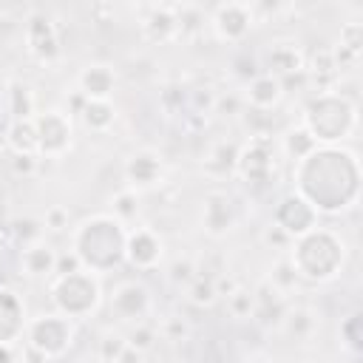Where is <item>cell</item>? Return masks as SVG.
Here are the masks:
<instances>
[{
  "label": "cell",
  "instance_id": "obj_47",
  "mask_svg": "<svg viewBox=\"0 0 363 363\" xmlns=\"http://www.w3.org/2000/svg\"><path fill=\"white\" fill-rule=\"evenodd\" d=\"M116 363H142V352H136L133 346H125L122 354L116 357Z\"/></svg>",
  "mask_w": 363,
  "mask_h": 363
},
{
  "label": "cell",
  "instance_id": "obj_49",
  "mask_svg": "<svg viewBox=\"0 0 363 363\" xmlns=\"http://www.w3.org/2000/svg\"><path fill=\"white\" fill-rule=\"evenodd\" d=\"M0 363H14V349L9 343H0Z\"/></svg>",
  "mask_w": 363,
  "mask_h": 363
},
{
  "label": "cell",
  "instance_id": "obj_32",
  "mask_svg": "<svg viewBox=\"0 0 363 363\" xmlns=\"http://www.w3.org/2000/svg\"><path fill=\"white\" fill-rule=\"evenodd\" d=\"M227 309H230L235 318H250V315H252V292L238 286V289L227 298Z\"/></svg>",
  "mask_w": 363,
  "mask_h": 363
},
{
  "label": "cell",
  "instance_id": "obj_42",
  "mask_svg": "<svg viewBox=\"0 0 363 363\" xmlns=\"http://www.w3.org/2000/svg\"><path fill=\"white\" fill-rule=\"evenodd\" d=\"M289 241H292V235H286L278 224H272V227H267L264 230V244H269V247H289Z\"/></svg>",
  "mask_w": 363,
  "mask_h": 363
},
{
  "label": "cell",
  "instance_id": "obj_3",
  "mask_svg": "<svg viewBox=\"0 0 363 363\" xmlns=\"http://www.w3.org/2000/svg\"><path fill=\"white\" fill-rule=\"evenodd\" d=\"M315 142L318 139H343L354 128V105L343 102L340 96L320 94L309 108H306V125H303Z\"/></svg>",
  "mask_w": 363,
  "mask_h": 363
},
{
  "label": "cell",
  "instance_id": "obj_14",
  "mask_svg": "<svg viewBox=\"0 0 363 363\" xmlns=\"http://www.w3.org/2000/svg\"><path fill=\"white\" fill-rule=\"evenodd\" d=\"M201 218H204V230H207L210 235H224V233L233 227V218H235L230 196H227V193H210V196L204 199V213H201Z\"/></svg>",
  "mask_w": 363,
  "mask_h": 363
},
{
  "label": "cell",
  "instance_id": "obj_41",
  "mask_svg": "<svg viewBox=\"0 0 363 363\" xmlns=\"http://www.w3.org/2000/svg\"><path fill=\"white\" fill-rule=\"evenodd\" d=\"M213 108L221 113V116H235V113H241V99L238 96H218L216 102H213Z\"/></svg>",
  "mask_w": 363,
  "mask_h": 363
},
{
  "label": "cell",
  "instance_id": "obj_6",
  "mask_svg": "<svg viewBox=\"0 0 363 363\" xmlns=\"http://www.w3.org/2000/svg\"><path fill=\"white\" fill-rule=\"evenodd\" d=\"M71 323L62 315H43L28 326V346L43 352L45 357H57L71 346Z\"/></svg>",
  "mask_w": 363,
  "mask_h": 363
},
{
  "label": "cell",
  "instance_id": "obj_18",
  "mask_svg": "<svg viewBox=\"0 0 363 363\" xmlns=\"http://www.w3.org/2000/svg\"><path fill=\"white\" fill-rule=\"evenodd\" d=\"M125 176L133 187H150L162 179V162H159V156H153L147 150L136 153V156H130V162L125 167Z\"/></svg>",
  "mask_w": 363,
  "mask_h": 363
},
{
  "label": "cell",
  "instance_id": "obj_26",
  "mask_svg": "<svg viewBox=\"0 0 363 363\" xmlns=\"http://www.w3.org/2000/svg\"><path fill=\"white\" fill-rule=\"evenodd\" d=\"M281 323L286 326V332H289L292 337H306V335L312 332V326H315L309 309H286V315H284Z\"/></svg>",
  "mask_w": 363,
  "mask_h": 363
},
{
  "label": "cell",
  "instance_id": "obj_24",
  "mask_svg": "<svg viewBox=\"0 0 363 363\" xmlns=\"http://www.w3.org/2000/svg\"><path fill=\"white\" fill-rule=\"evenodd\" d=\"M284 150L292 156V159H306L312 150H318V142L315 136L306 130V128H292L286 136H284Z\"/></svg>",
  "mask_w": 363,
  "mask_h": 363
},
{
  "label": "cell",
  "instance_id": "obj_13",
  "mask_svg": "<svg viewBox=\"0 0 363 363\" xmlns=\"http://www.w3.org/2000/svg\"><path fill=\"white\" fill-rule=\"evenodd\" d=\"M125 255L136 269H153L162 258V241L150 230H136L125 241Z\"/></svg>",
  "mask_w": 363,
  "mask_h": 363
},
{
  "label": "cell",
  "instance_id": "obj_40",
  "mask_svg": "<svg viewBox=\"0 0 363 363\" xmlns=\"http://www.w3.org/2000/svg\"><path fill=\"white\" fill-rule=\"evenodd\" d=\"M48 230H65L68 227V210L65 207H51L45 210V221H43Z\"/></svg>",
  "mask_w": 363,
  "mask_h": 363
},
{
  "label": "cell",
  "instance_id": "obj_5",
  "mask_svg": "<svg viewBox=\"0 0 363 363\" xmlns=\"http://www.w3.org/2000/svg\"><path fill=\"white\" fill-rule=\"evenodd\" d=\"M235 167L250 184H269L275 176V156H272V133H258L250 139L244 150H238Z\"/></svg>",
  "mask_w": 363,
  "mask_h": 363
},
{
  "label": "cell",
  "instance_id": "obj_23",
  "mask_svg": "<svg viewBox=\"0 0 363 363\" xmlns=\"http://www.w3.org/2000/svg\"><path fill=\"white\" fill-rule=\"evenodd\" d=\"M9 111H11V122L14 119H31V113H34L31 88L26 82H20V79L9 82Z\"/></svg>",
  "mask_w": 363,
  "mask_h": 363
},
{
  "label": "cell",
  "instance_id": "obj_2",
  "mask_svg": "<svg viewBox=\"0 0 363 363\" xmlns=\"http://www.w3.org/2000/svg\"><path fill=\"white\" fill-rule=\"evenodd\" d=\"M289 261L298 275L323 281V278L335 275V269L340 264V241L326 230H309L306 235H301Z\"/></svg>",
  "mask_w": 363,
  "mask_h": 363
},
{
  "label": "cell",
  "instance_id": "obj_8",
  "mask_svg": "<svg viewBox=\"0 0 363 363\" xmlns=\"http://www.w3.org/2000/svg\"><path fill=\"white\" fill-rule=\"evenodd\" d=\"M275 224L286 233V235H306L315 224V210L303 196H286L275 213Z\"/></svg>",
  "mask_w": 363,
  "mask_h": 363
},
{
  "label": "cell",
  "instance_id": "obj_22",
  "mask_svg": "<svg viewBox=\"0 0 363 363\" xmlns=\"http://www.w3.org/2000/svg\"><path fill=\"white\" fill-rule=\"evenodd\" d=\"M79 119L85 122V128H88V130L102 133V130H108V128L113 125L116 111H113V105H111V102L88 99V102H85V108H82V113H79Z\"/></svg>",
  "mask_w": 363,
  "mask_h": 363
},
{
  "label": "cell",
  "instance_id": "obj_39",
  "mask_svg": "<svg viewBox=\"0 0 363 363\" xmlns=\"http://www.w3.org/2000/svg\"><path fill=\"white\" fill-rule=\"evenodd\" d=\"M306 82H309V74H306V68L303 71H295V74H286V77H281L278 79V85H281V94H295V91H301V88H306Z\"/></svg>",
  "mask_w": 363,
  "mask_h": 363
},
{
  "label": "cell",
  "instance_id": "obj_44",
  "mask_svg": "<svg viewBox=\"0 0 363 363\" xmlns=\"http://www.w3.org/2000/svg\"><path fill=\"white\" fill-rule=\"evenodd\" d=\"M235 74H238L241 79H255V77H258V71H255V60H252V57H241V60H235Z\"/></svg>",
  "mask_w": 363,
  "mask_h": 363
},
{
  "label": "cell",
  "instance_id": "obj_1",
  "mask_svg": "<svg viewBox=\"0 0 363 363\" xmlns=\"http://www.w3.org/2000/svg\"><path fill=\"white\" fill-rule=\"evenodd\" d=\"M74 252L79 255L82 267L91 269H111L125 255V233L116 218L96 216L85 221L74 238Z\"/></svg>",
  "mask_w": 363,
  "mask_h": 363
},
{
  "label": "cell",
  "instance_id": "obj_4",
  "mask_svg": "<svg viewBox=\"0 0 363 363\" xmlns=\"http://www.w3.org/2000/svg\"><path fill=\"white\" fill-rule=\"evenodd\" d=\"M51 292H54V303L68 318L88 315L96 306V301H99V286H96V281L88 272H74V275L57 278Z\"/></svg>",
  "mask_w": 363,
  "mask_h": 363
},
{
  "label": "cell",
  "instance_id": "obj_9",
  "mask_svg": "<svg viewBox=\"0 0 363 363\" xmlns=\"http://www.w3.org/2000/svg\"><path fill=\"white\" fill-rule=\"evenodd\" d=\"M286 301H284V292H278L269 281H261L255 289H252V318L261 323V326H275L284 320L286 315Z\"/></svg>",
  "mask_w": 363,
  "mask_h": 363
},
{
  "label": "cell",
  "instance_id": "obj_50",
  "mask_svg": "<svg viewBox=\"0 0 363 363\" xmlns=\"http://www.w3.org/2000/svg\"><path fill=\"white\" fill-rule=\"evenodd\" d=\"M247 363H269V360H267V357H264V354H255V357H250V360H247Z\"/></svg>",
  "mask_w": 363,
  "mask_h": 363
},
{
  "label": "cell",
  "instance_id": "obj_28",
  "mask_svg": "<svg viewBox=\"0 0 363 363\" xmlns=\"http://www.w3.org/2000/svg\"><path fill=\"white\" fill-rule=\"evenodd\" d=\"M235 162H238V147H235L233 142H221V145H216V150L210 153V167H216V170H221V173L233 170Z\"/></svg>",
  "mask_w": 363,
  "mask_h": 363
},
{
  "label": "cell",
  "instance_id": "obj_38",
  "mask_svg": "<svg viewBox=\"0 0 363 363\" xmlns=\"http://www.w3.org/2000/svg\"><path fill=\"white\" fill-rule=\"evenodd\" d=\"M193 278H196V264L190 258L173 261V267H170V281L173 284H190Z\"/></svg>",
  "mask_w": 363,
  "mask_h": 363
},
{
  "label": "cell",
  "instance_id": "obj_31",
  "mask_svg": "<svg viewBox=\"0 0 363 363\" xmlns=\"http://www.w3.org/2000/svg\"><path fill=\"white\" fill-rule=\"evenodd\" d=\"M11 227H14V238H17V244L28 247V244L40 241V233H43L40 221H34V218H17V221H11Z\"/></svg>",
  "mask_w": 363,
  "mask_h": 363
},
{
  "label": "cell",
  "instance_id": "obj_43",
  "mask_svg": "<svg viewBox=\"0 0 363 363\" xmlns=\"http://www.w3.org/2000/svg\"><path fill=\"white\" fill-rule=\"evenodd\" d=\"M162 332H164V337H167V340H179V337H184L187 326H184V320H182V318H167V320L162 323Z\"/></svg>",
  "mask_w": 363,
  "mask_h": 363
},
{
  "label": "cell",
  "instance_id": "obj_48",
  "mask_svg": "<svg viewBox=\"0 0 363 363\" xmlns=\"http://www.w3.org/2000/svg\"><path fill=\"white\" fill-rule=\"evenodd\" d=\"M85 102H88V99H85V96H82V94L77 91V94L71 96V111H74V113L79 116V113H82V108H85Z\"/></svg>",
  "mask_w": 363,
  "mask_h": 363
},
{
  "label": "cell",
  "instance_id": "obj_20",
  "mask_svg": "<svg viewBox=\"0 0 363 363\" xmlns=\"http://www.w3.org/2000/svg\"><path fill=\"white\" fill-rule=\"evenodd\" d=\"M6 142L14 153H40V139H37L34 119H14L6 130Z\"/></svg>",
  "mask_w": 363,
  "mask_h": 363
},
{
  "label": "cell",
  "instance_id": "obj_11",
  "mask_svg": "<svg viewBox=\"0 0 363 363\" xmlns=\"http://www.w3.org/2000/svg\"><path fill=\"white\" fill-rule=\"evenodd\" d=\"M213 26L221 40H241L252 26V9L244 3H224L216 9Z\"/></svg>",
  "mask_w": 363,
  "mask_h": 363
},
{
  "label": "cell",
  "instance_id": "obj_7",
  "mask_svg": "<svg viewBox=\"0 0 363 363\" xmlns=\"http://www.w3.org/2000/svg\"><path fill=\"white\" fill-rule=\"evenodd\" d=\"M37 125V139H40V153L43 156H60L68 145H71V125L62 113L57 111H48L43 116L34 119Z\"/></svg>",
  "mask_w": 363,
  "mask_h": 363
},
{
  "label": "cell",
  "instance_id": "obj_30",
  "mask_svg": "<svg viewBox=\"0 0 363 363\" xmlns=\"http://www.w3.org/2000/svg\"><path fill=\"white\" fill-rule=\"evenodd\" d=\"M269 284H272L278 292H289V289L298 284V272H295V267H292L289 258L275 264V269H272V275H269Z\"/></svg>",
  "mask_w": 363,
  "mask_h": 363
},
{
  "label": "cell",
  "instance_id": "obj_45",
  "mask_svg": "<svg viewBox=\"0 0 363 363\" xmlns=\"http://www.w3.org/2000/svg\"><path fill=\"white\" fill-rule=\"evenodd\" d=\"M213 286H216V295H233L235 289H238V284L233 281V278H227V275H218V278H213Z\"/></svg>",
  "mask_w": 363,
  "mask_h": 363
},
{
  "label": "cell",
  "instance_id": "obj_17",
  "mask_svg": "<svg viewBox=\"0 0 363 363\" xmlns=\"http://www.w3.org/2000/svg\"><path fill=\"white\" fill-rule=\"evenodd\" d=\"M267 68H269V77H275V79L295 74V71H303V54L292 43H278L267 54Z\"/></svg>",
  "mask_w": 363,
  "mask_h": 363
},
{
  "label": "cell",
  "instance_id": "obj_46",
  "mask_svg": "<svg viewBox=\"0 0 363 363\" xmlns=\"http://www.w3.org/2000/svg\"><path fill=\"white\" fill-rule=\"evenodd\" d=\"M14 244H17L14 227H11L9 221H0V250H9V247H14Z\"/></svg>",
  "mask_w": 363,
  "mask_h": 363
},
{
  "label": "cell",
  "instance_id": "obj_19",
  "mask_svg": "<svg viewBox=\"0 0 363 363\" xmlns=\"http://www.w3.org/2000/svg\"><path fill=\"white\" fill-rule=\"evenodd\" d=\"M281 96H284V94H281V85H278V79L269 77V74H258V77L250 79V85H247V102H250V108L269 111Z\"/></svg>",
  "mask_w": 363,
  "mask_h": 363
},
{
  "label": "cell",
  "instance_id": "obj_27",
  "mask_svg": "<svg viewBox=\"0 0 363 363\" xmlns=\"http://www.w3.org/2000/svg\"><path fill=\"white\" fill-rule=\"evenodd\" d=\"M187 298H190V303L193 306H210L218 295H216V286H213V281L210 278H193L190 281V289H187Z\"/></svg>",
  "mask_w": 363,
  "mask_h": 363
},
{
  "label": "cell",
  "instance_id": "obj_12",
  "mask_svg": "<svg viewBox=\"0 0 363 363\" xmlns=\"http://www.w3.org/2000/svg\"><path fill=\"white\" fill-rule=\"evenodd\" d=\"M147 306H150V295H147V289H145L142 284H136V281L119 284L116 292H113V298H111V309H113L122 320H136V318H142V315L147 312Z\"/></svg>",
  "mask_w": 363,
  "mask_h": 363
},
{
  "label": "cell",
  "instance_id": "obj_37",
  "mask_svg": "<svg viewBox=\"0 0 363 363\" xmlns=\"http://www.w3.org/2000/svg\"><path fill=\"white\" fill-rule=\"evenodd\" d=\"M360 43H363V28L357 23H349L340 28V48L352 51V54H360Z\"/></svg>",
  "mask_w": 363,
  "mask_h": 363
},
{
  "label": "cell",
  "instance_id": "obj_21",
  "mask_svg": "<svg viewBox=\"0 0 363 363\" xmlns=\"http://www.w3.org/2000/svg\"><path fill=\"white\" fill-rule=\"evenodd\" d=\"M54 261H57V252L48 244H40V241L23 247V255H20V264L28 275H51Z\"/></svg>",
  "mask_w": 363,
  "mask_h": 363
},
{
  "label": "cell",
  "instance_id": "obj_16",
  "mask_svg": "<svg viewBox=\"0 0 363 363\" xmlns=\"http://www.w3.org/2000/svg\"><path fill=\"white\" fill-rule=\"evenodd\" d=\"M145 34L153 43H167L179 34L176 28V6H150V14L145 17Z\"/></svg>",
  "mask_w": 363,
  "mask_h": 363
},
{
  "label": "cell",
  "instance_id": "obj_29",
  "mask_svg": "<svg viewBox=\"0 0 363 363\" xmlns=\"http://www.w3.org/2000/svg\"><path fill=\"white\" fill-rule=\"evenodd\" d=\"M113 213H116V221H119V224L136 218V213H139V199H136V193H133V190L116 193V196H113Z\"/></svg>",
  "mask_w": 363,
  "mask_h": 363
},
{
  "label": "cell",
  "instance_id": "obj_35",
  "mask_svg": "<svg viewBox=\"0 0 363 363\" xmlns=\"http://www.w3.org/2000/svg\"><path fill=\"white\" fill-rule=\"evenodd\" d=\"M153 340H156V329L153 326H147V323H139L130 335H128V346H133L136 352H147L150 346H153Z\"/></svg>",
  "mask_w": 363,
  "mask_h": 363
},
{
  "label": "cell",
  "instance_id": "obj_36",
  "mask_svg": "<svg viewBox=\"0 0 363 363\" xmlns=\"http://www.w3.org/2000/svg\"><path fill=\"white\" fill-rule=\"evenodd\" d=\"M74 272H82V261L79 255L71 250V252H60L57 261H54V275L57 278H65V275H74Z\"/></svg>",
  "mask_w": 363,
  "mask_h": 363
},
{
  "label": "cell",
  "instance_id": "obj_15",
  "mask_svg": "<svg viewBox=\"0 0 363 363\" xmlns=\"http://www.w3.org/2000/svg\"><path fill=\"white\" fill-rule=\"evenodd\" d=\"M113 71L108 65H88L79 74V94L85 99H96V102H108L111 91H113Z\"/></svg>",
  "mask_w": 363,
  "mask_h": 363
},
{
  "label": "cell",
  "instance_id": "obj_33",
  "mask_svg": "<svg viewBox=\"0 0 363 363\" xmlns=\"http://www.w3.org/2000/svg\"><path fill=\"white\" fill-rule=\"evenodd\" d=\"M125 346H128L125 337H119V335H105V337L99 340V360H102V363H116V357L122 354Z\"/></svg>",
  "mask_w": 363,
  "mask_h": 363
},
{
  "label": "cell",
  "instance_id": "obj_25",
  "mask_svg": "<svg viewBox=\"0 0 363 363\" xmlns=\"http://www.w3.org/2000/svg\"><path fill=\"white\" fill-rule=\"evenodd\" d=\"M204 26V11L199 6H176V28L184 37L199 34Z\"/></svg>",
  "mask_w": 363,
  "mask_h": 363
},
{
  "label": "cell",
  "instance_id": "obj_10",
  "mask_svg": "<svg viewBox=\"0 0 363 363\" xmlns=\"http://www.w3.org/2000/svg\"><path fill=\"white\" fill-rule=\"evenodd\" d=\"M26 40H28V51L43 60V62H51L57 54H60V40H57V31L51 26V20L45 14H34L26 26Z\"/></svg>",
  "mask_w": 363,
  "mask_h": 363
},
{
  "label": "cell",
  "instance_id": "obj_34",
  "mask_svg": "<svg viewBox=\"0 0 363 363\" xmlns=\"http://www.w3.org/2000/svg\"><path fill=\"white\" fill-rule=\"evenodd\" d=\"M11 170H14V176H37L40 173V159H37V153H14L11 156Z\"/></svg>",
  "mask_w": 363,
  "mask_h": 363
}]
</instances>
